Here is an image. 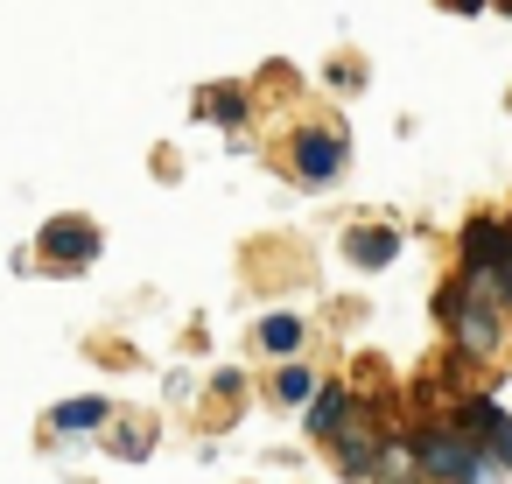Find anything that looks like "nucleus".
Listing matches in <instances>:
<instances>
[{
	"mask_svg": "<svg viewBox=\"0 0 512 484\" xmlns=\"http://www.w3.org/2000/svg\"><path fill=\"white\" fill-rule=\"evenodd\" d=\"M435 323H442V337H449V358L456 365H498L505 358V337H512V323H505V309L484 295V288H463L456 274L435 288Z\"/></svg>",
	"mask_w": 512,
	"mask_h": 484,
	"instance_id": "1",
	"label": "nucleus"
},
{
	"mask_svg": "<svg viewBox=\"0 0 512 484\" xmlns=\"http://www.w3.org/2000/svg\"><path fill=\"white\" fill-rule=\"evenodd\" d=\"M281 162H288V176H295L302 190H330V183L351 169V134L309 120V127H295V134L281 141Z\"/></svg>",
	"mask_w": 512,
	"mask_h": 484,
	"instance_id": "2",
	"label": "nucleus"
},
{
	"mask_svg": "<svg viewBox=\"0 0 512 484\" xmlns=\"http://www.w3.org/2000/svg\"><path fill=\"white\" fill-rule=\"evenodd\" d=\"M386 428H393V421H386V393H358V407H351V414L337 421V435L323 442L344 484H365V477H372V456H379V435H386Z\"/></svg>",
	"mask_w": 512,
	"mask_h": 484,
	"instance_id": "3",
	"label": "nucleus"
},
{
	"mask_svg": "<svg viewBox=\"0 0 512 484\" xmlns=\"http://www.w3.org/2000/svg\"><path fill=\"white\" fill-rule=\"evenodd\" d=\"M407 435H414V456H421V477L428 484H470L477 477V449L463 442V428L449 414H414Z\"/></svg>",
	"mask_w": 512,
	"mask_h": 484,
	"instance_id": "4",
	"label": "nucleus"
},
{
	"mask_svg": "<svg viewBox=\"0 0 512 484\" xmlns=\"http://www.w3.org/2000/svg\"><path fill=\"white\" fill-rule=\"evenodd\" d=\"M99 253H106V232L78 211H57L29 246V260H43V274H85V267H99Z\"/></svg>",
	"mask_w": 512,
	"mask_h": 484,
	"instance_id": "5",
	"label": "nucleus"
},
{
	"mask_svg": "<svg viewBox=\"0 0 512 484\" xmlns=\"http://www.w3.org/2000/svg\"><path fill=\"white\" fill-rule=\"evenodd\" d=\"M449 421L463 428V442L477 449V463H484V470H498V477L512 470V414H505L491 393H477V386H470V393L449 407Z\"/></svg>",
	"mask_w": 512,
	"mask_h": 484,
	"instance_id": "6",
	"label": "nucleus"
},
{
	"mask_svg": "<svg viewBox=\"0 0 512 484\" xmlns=\"http://www.w3.org/2000/svg\"><path fill=\"white\" fill-rule=\"evenodd\" d=\"M505 246H512V218L505 211H470L463 225H456V281L463 288H484L491 281V267L505 260Z\"/></svg>",
	"mask_w": 512,
	"mask_h": 484,
	"instance_id": "7",
	"label": "nucleus"
},
{
	"mask_svg": "<svg viewBox=\"0 0 512 484\" xmlns=\"http://www.w3.org/2000/svg\"><path fill=\"white\" fill-rule=\"evenodd\" d=\"M344 260L358 274H386L400 260V225H351L344 232Z\"/></svg>",
	"mask_w": 512,
	"mask_h": 484,
	"instance_id": "8",
	"label": "nucleus"
},
{
	"mask_svg": "<svg viewBox=\"0 0 512 484\" xmlns=\"http://www.w3.org/2000/svg\"><path fill=\"white\" fill-rule=\"evenodd\" d=\"M365 484H428L407 428H386V435H379V456H372V477H365Z\"/></svg>",
	"mask_w": 512,
	"mask_h": 484,
	"instance_id": "9",
	"label": "nucleus"
},
{
	"mask_svg": "<svg viewBox=\"0 0 512 484\" xmlns=\"http://www.w3.org/2000/svg\"><path fill=\"white\" fill-rule=\"evenodd\" d=\"M253 344L281 365V358H302V344H309V323L295 316V309H267L260 323H253Z\"/></svg>",
	"mask_w": 512,
	"mask_h": 484,
	"instance_id": "10",
	"label": "nucleus"
},
{
	"mask_svg": "<svg viewBox=\"0 0 512 484\" xmlns=\"http://www.w3.org/2000/svg\"><path fill=\"white\" fill-rule=\"evenodd\" d=\"M106 421H113V400H106V393H85V400H57L43 428H50V435H92V428H106Z\"/></svg>",
	"mask_w": 512,
	"mask_h": 484,
	"instance_id": "11",
	"label": "nucleus"
},
{
	"mask_svg": "<svg viewBox=\"0 0 512 484\" xmlns=\"http://www.w3.org/2000/svg\"><path fill=\"white\" fill-rule=\"evenodd\" d=\"M316 386H323V372H316V365L281 358V365H274V379H267V400H274V407H309V400H316Z\"/></svg>",
	"mask_w": 512,
	"mask_h": 484,
	"instance_id": "12",
	"label": "nucleus"
},
{
	"mask_svg": "<svg viewBox=\"0 0 512 484\" xmlns=\"http://www.w3.org/2000/svg\"><path fill=\"white\" fill-rule=\"evenodd\" d=\"M351 407H358V393H351L344 379H323V386H316V400H309V435H316V449L337 435V421H344Z\"/></svg>",
	"mask_w": 512,
	"mask_h": 484,
	"instance_id": "13",
	"label": "nucleus"
},
{
	"mask_svg": "<svg viewBox=\"0 0 512 484\" xmlns=\"http://www.w3.org/2000/svg\"><path fill=\"white\" fill-rule=\"evenodd\" d=\"M197 113L218 120V127H246L253 120V99H246V85H204L197 92Z\"/></svg>",
	"mask_w": 512,
	"mask_h": 484,
	"instance_id": "14",
	"label": "nucleus"
},
{
	"mask_svg": "<svg viewBox=\"0 0 512 484\" xmlns=\"http://www.w3.org/2000/svg\"><path fill=\"white\" fill-rule=\"evenodd\" d=\"M106 449H120L127 463L155 456V421H141V414H113V421H106Z\"/></svg>",
	"mask_w": 512,
	"mask_h": 484,
	"instance_id": "15",
	"label": "nucleus"
},
{
	"mask_svg": "<svg viewBox=\"0 0 512 484\" xmlns=\"http://www.w3.org/2000/svg\"><path fill=\"white\" fill-rule=\"evenodd\" d=\"M484 295H491V302L505 309V323H512V246H505V260L491 267V281H484Z\"/></svg>",
	"mask_w": 512,
	"mask_h": 484,
	"instance_id": "16",
	"label": "nucleus"
},
{
	"mask_svg": "<svg viewBox=\"0 0 512 484\" xmlns=\"http://www.w3.org/2000/svg\"><path fill=\"white\" fill-rule=\"evenodd\" d=\"M239 386H246V372H239V365H225V372H211V393H218V400H239Z\"/></svg>",
	"mask_w": 512,
	"mask_h": 484,
	"instance_id": "17",
	"label": "nucleus"
},
{
	"mask_svg": "<svg viewBox=\"0 0 512 484\" xmlns=\"http://www.w3.org/2000/svg\"><path fill=\"white\" fill-rule=\"evenodd\" d=\"M442 8H449V15H484V8H505V15H512V0H442Z\"/></svg>",
	"mask_w": 512,
	"mask_h": 484,
	"instance_id": "18",
	"label": "nucleus"
},
{
	"mask_svg": "<svg viewBox=\"0 0 512 484\" xmlns=\"http://www.w3.org/2000/svg\"><path fill=\"white\" fill-rule=\"evenodd\" d=\"M505 106H512V92H505Z\"/></svg>",
	"mask_w": 512,
	"mask_h": 484,
	"instance_id": "19",
	"label": "nucleus"
},
{
	"mask_svg": "<svg viewBox=\"0 0 512 484\" xmlns=\"http://www.w3.org/2000/svg\"><path fill=\"white\" fill-rule=\"evenodd\" d=\"M505 218H512V211H505Z\"/></svg>",
	"mask_w": 512,
	"mask_h": 484,
	"instance_id": "20",
	"label": "nucleus"
}]
</instances>
